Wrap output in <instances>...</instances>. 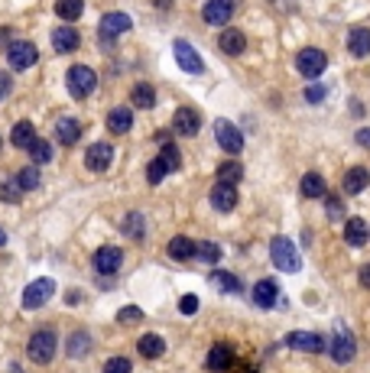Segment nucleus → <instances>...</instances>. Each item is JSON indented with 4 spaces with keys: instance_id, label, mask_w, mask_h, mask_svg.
I'll return each instance as SVG.
<instances>
[{
    "instance_id": "obj_22",
    "label": "nucleus",
    "mask_w": 370,
    "mask_h": 373,
    "mask_svg": "<svg viewBox=\"0 0 370 373\" xmlns=\"http://www.w3.org/2000/svg\"><path fill=\"white\" fill-rule=\"evenodd\" d=\"M55 137H59V143L72 146L82 140V123L75 121V117H62L59 123H55Z\"/></svg>"
},
{
    "instance_id": "obj_14",
    "label": "nucleus",
    "mask_w": 370,
    "mask_h": 373,
    "mask_svg": "<svg viewBox=\"0 0 370 373\" xmlns=\"http://www.w3.org/2000/svg\"><path fill=\"white\" fill-rule=\"evenodd\" d=\"M201 16H205V23H211V26H224L234 16V0H208L205 10H201Z\"/></svg>"
},
{
    "instance_id": "obj_3",
    "label": "nucleus",
    "mask_w": 370,
    "mask_h": 373,
    "mask_svg": "<svg viewBox=\"0 0 370 373\" xmlns=\"http://www.w3.org/2000/svg\"><path fill=\"white\" fill-rule=\"evenodd\" d=\"M65 84H69V94L72 98H88V94L98 88V75H94V69H88V65H72L69 75H65Z\"/></svg>"
},
{
    "instance_id": "obj_17",
    "label": "nucleus",
    "mask_w": 370,
    "mask_h": 373,
    "mask_svg": "<svg viewBox=\"0 0 370 373\" xmlns=\"http://www.w3.org/2000/svg\"><path fill=\"white\" fill-rule=\"evenodd\" d=\"M78 43H82V36H78L75 26H55V30H52V46H55V52H75Z\"/></svg>"
},
{
    "instance_id": "obj_8",
    "label": "nucleus",
    "mask_w": 370,
    "mask_h": 373,
    "mask_svg": "<svg viewBox=\"0 0 370 373\" xmlns=\"http://www.w3.org/2000/svg\"><path fill=\"white\" fill-rule=\"evenodd\" d=\"M172 52H176V62H179V69H182V72H189V75H201V72H205L201 55L195 52L185 39H176V43H172Z\"/></svg>"
},
{
    "instance_id": "obj_11",
    "label": "nucleus",
    "mask_w": 370,
    "mask_h": 373,
    "mask_svg": "<svg viewBox=\"0 0 370 373\" xmlns=\"http://www.w3.org/2000/svg\"><path fill=\"white\" fill-rule=\"evenodd\" d=\"M172 130H176L179 137H195L201 130V114L195 107H179L176 117H172Z\"/></svg>"
},
{
    "instance_id": "obj_35",
    "label": "nucleus",
    "mask_w": 370,
    "mask_h": 373,
    "mask_svg": "<svg viewBox=\"0 0 370 373\" xmlns=\"http://www.w3.org/2000/svg\"><path fill=\"white\" fill-rule=\"evenodd\" d=\"M26 150H30V156H33V162H36V166H46V162L52 160V146H49L46 140H39V137L33 140Z\"/></svg>"
},
{
    "instance_id": "obj_16",
    "label": "nucleus",
    "mask_w": 370,
    "mask_h": 373,
    "mask_svg": "<svg viewBox=\"0 0 370 373\" xmlns=\"http://www.w3.org/2000/svg\"><path fill=\"white\" fill-rule=\"evenodd\" d=\"M211 205L218 208V211H234V208H237V189H234L231 182H215V189H211Z\"/></svg>"
},
{
    "instance_id": "obj_30",
    "label": "nucleus",
    "mask_w": 370,
    "mask_h": 373,
    "mask_svg": "<svg viewBox=\"0 0 370 373\" xmlns=\"http://www.w3.org/2000/svg\"><path fill=\"white\" fill-rule=\"evenodd\" d=\"M36 140V127H33L30 121H20L13 123V133H10V143L16 146V150H26V146Z\"/></svg>"
},
{
    "instance_id": "obj_27",
    "label": "nucleus",
    "mask_w": 370,
    "mask_h": 373,
    "mask_svg": "<svg viewBox=\"0 0 370 373\" xmlns=\"http://www.w3.org/2000/svg\"><path fill=\"white\" fill-rule=\"evenodd\" d=\"M299 191L305 195V199H322L325 191H328V185H325V175H318V172H305V175H302Z\"/></svg>"
},
{
    "instance_id": "obj_44",
    "label": "nucleus",
    "mask_w": 370,
    "mask_h": 373,
    "mask_svg": "<svg viewBox=\"0 0 370 373\" xmlns=\"http://www.w3.org/2000/svg\"><path fill=\"white\" fill-rule=\"evenodd\" d=\"M302 98H305L308 104H322V101L328 98V91H325L322 84H308V88H305V94H302Z\"/></svg>"
},
{
    "instance_id": "obj_38",
    "label": "nucleus",
    "mask_w": 370,
    "mask_h": 373,
    "mask_svg": "<svg viewBox=\"0 0 370 373\" xmlns=\"http://www.w3.org/2000/svg\"><path fill=\"white\" fill-rule=\"evenodd\" d=\"M159 162L169 169V172H176V169L182 166V156H179V150H176L172 143H162V146H159Z\"/></svg>"
},
{
    "instance_id": "obj_15",
    "label": "nucleus",
    "mask_w": 370,
    "mask_h": 373,
    "mask_svg": "<svg viewBox=\"0 0 370 373\" xmlns=\"http://www.w3.org/2000/svg\"><path fill=\"white\" fill-rule=\"evenodd\" d=\"M286 344L296 350H305V354H322L325 350V338L315 335V331H293L286 338Z\"/></svg>"
},
{
    "instance_id": "obj_33",
    "label": "nucleus",
    "mask_w": 370,
    "mask_h": 373,
    "mask_svg": "<svg viewBox=\"0 0 370 373\" xmlns=\"http://www.w3.org/2000/svg\"><path fill=\"white\" fill-rule=\"evenodd\" d=\"M208 279L215 282L218 289H224V292H240V289H244L237 276H234V273H224V269H215V273H211Z\"/></svg>"
},
{
    "instance_id": "obj_7",
    "label": "nucleus",
    "mask_w": 370,
    "mask_h": 373,
    "mask_svg": "<svg viewBox=\"0 0 370 373\" xmlns=\"http://www.w3.org/2000/svg\"><path fill=\"white\" fill-rule=\"evenodd\" d=\"M215 137H218V143H221V150L231 152V156H237V152L244 150V133H240L231 121H215Z\"/></svg>"
},
{
    "instance_id": "obj_9",
    "label": "nucleus",
    "mask_w": 370,
    "mask_h": 373,
    "mask_svg": "<svg viewBox=\"0 0 370 373\" xmlns=\"http://www.w3.org/2000/svg\"><path fill=\"white\" fill-rule=\"evenodd\" d=\"M133 26V20L127 13H104V20H101V43L111 49V43H114L120 33H127Z\"/></svg>"
},
{
    "instance_id": "obj_51",
    "label": "nucleus",
    "mask_w": 370,
    "mask_h": 373,
    "mask_svg": "<svg viewBox=\"0 0 370 373\" xmlns=\"http://www.w3.org/2000/svg\"><path fill=\"white\" fill-rule=\"evenodd\" d=\"M0 146H4V140H0Z\"/></svg>"
},
{
    "instance_id": "obj_48",
    "label": "nucleus",
    "mask_w": 370,
    "mask_h": 373,
    "mask_svg": "<svg viewBox=\"0 0 370 373\" xmlns=\"http://www.w3.org/2000/svg\"><path fill=\"white\" fill-rule=\"evenodd\" d=\"M357 279H361V286H364V289H370V263H364V267H361Z\"/></svg>"
},
{
    "instance_id": "obj_25",
    "label": "nucleus",
    "mask_w": 370,
    "mask_h": 373,
    "mask_svg": "<svg viewBox=\"0 0 370 373\" xmlns=\"http://www.w3.org/2000/svg\"><path fill=\"white\" fill-rule=\"evenodd\" d=\"M276 296H279V289H276V282H273V279H260L254 286V302L260 305V308H273Z\"/></svg>"
},
{
    "instance_id": "obj_39",
    "label": "nucleus",
    "mask_w": 370,
    "mask_h": 373,
    "mask_svg": "<svg viewBox=\"0 0 370 373\" xmlns=\"http://www.w3.org/2000/svg\"><path fill=\"white\" fill-rule=\"evenodd\" d=\"M195 257L205 260V263H218L221 260V247L211 244V240H201V244H195Z\"/></svg>"
},
{
    "instance_id": "obj_10",
    "label": "nucleus",
    "mask_w": 370,
    "mask_h": 373,
    "mask_svg": "<svg viewBox=\"0 0 370 373\" xmlns=\"http://www.w3.org/2000/svg\"><path fill=\"white\" fill-rule=\"evenodd\" d=\"M325 65H328V59H325L322 49H302L299 59H296V69L305 78H318L325 72Z\"/></svg>"
},
{
    "instance_id": "obj_43",
    "label": "nucleus",
    "mask_w": 370,
    "mask_h": 373,
    "mask_svg": "<svg viewBox=\"0 0 370 373\" xmlns=\"http://www.w3.org/2000/svg\"><path fill=\"white\" fill-rule=\"evenodd\" d=\"M20 195H23V191H20V185H16V182H4V185H0V199L10 201V205H16Z\"/></svg>"
},
{
    "instance_id": "obj_32",
    "label": "nucleus",
    "mask_w": 370,
    "mask_h": 373,
    "mask_svg": "<svg viewBox=\"0 0 370 373\" xmlns=\"http://www.w3.org/2000/svg\"><path fill=\"white\" fill-rule=\"evenodd\" d=\"M130 98H133V104L137 107H143V111H150V107L156 104V91H153V84H133V91H130Z\"/></svg>"
},
{
    "instance_id": "obj_23",
    "label": "nucleus",
    "mask_w": 370,
    "mask_h": 373,
    "mask_svg": "<svg viewBox=\"0 0 370 373\" xmlns=\"http://www.w3.org/2000/svg\"><path fill=\"white\" fill-rule=\"evenodd\" d=\"M370 185V172L364 166H354L344 172V191L347 195H357V191H364Z\"/></svg>"
},
{
    "instance_id": "obj_36",
    "label": "nucleus",
    "mask_w": 370,
    "mask_h": 373,
    "mask_svg": "<svg viewBox=\"0 0 370 373\" xmlns=\"http://www.w3.org/2000/svg\"><path fill=\"white\" fill-rule=\"evenodd\" d=\"M16 185H20V191H33V189H39V169L36 166H26V169H20L16 172V179H13Z\"/></svg>"
},
{
    "instance_id": "obj_50",
    "label": "nucleus",
    "mask_w": 370,
    "mask_h": 373,
    "mask_svg": "<svg viewBox=\"0 0 370 373\" xmlns=\"http://www.w3.org/2000/svg\"><path fill=\"white\" fill-rule=\"evenodd\" d=\"M4 244H7V234H4V230H0V247H4Z\"/></svg>"
},
{
    "instance_id": "obj_41",
    "label": "nucleus",
    "mask_w": 370,
    "mask_h": 373,
    "mask_svg": "<svg viewBox=\"0 0 370 373\" xmlns=\"http://www.w3.org/2000/svg\"><path fill=\"white\" fill-rule=\"evenodd\" d=\"M166 175H169V169L162 166L159 160H153V162L147 166V182H150V185H159L162 179H166Z\"/></svg>"
},
{
    "instance_id": "obj_42",
    "label": "nucleus",
    "mask_w": 370,
    "mask_h": 373,
    "mask_svg": "<svg viewBox=\"0 0 370 373\" xmlns=\"http://www.w3.org/2000/svg\"><path fill=\"white\" fill-rule=\"evenodd\" d=\"M104 373H133V367L127 357H111L108 364H104Z\"/></svg>"
},
{
    "instance_id": "obj_6",
    "label": "nucleus",
    "mask_w": 370,
    "mask_h": 373,
    "mask_svg": "<svg viewBox=\"0 0 370 373\" xmlns=\"http://www.w3.org/2000/svg\"><path fill=\"white\" fill-rule=\"evenodd\" d=\"M354 354H357L354 335H351L344 325H338V328H335V338H332V360H335V364H351Z\"/></svg>"
},
{
    "instance_id": "obj_4",
    "label": "nucleus",
    "mask_w": 370,
    "mask_h": 373,
    "mask_svg": "<svg viewBox=\"0 0 370 373\" xmlns=\"http://www.w3.org/2000/svg\"><path fill=\"white\" fill-rule=\"evenodd\" d=\"M36 59H39L36 46H33V43H26V39H16V43H10V46H7V62H10V69H13V72L33 69V65H36Z\"/></svg>"
},
{
    "instance_id": "obj_31",
    "label": "nucleus",
    "mask_w": 370,
    "mask_h": 373,
    "mask_svg": "<svg viewBox=\"0 0 370 373\" xmlns=\"http://www.w3.org/2000/svg\"><path fill=\"white\" fill-rule=\"evenodd\" d=\"M82 10H85V0H55V13H59V20H65V23L78 20Z\"/></svg>"
},
{
    "instance_id": "obj_46",
    "label": "nucleus",
    "mask_w": 370,
    "mask_h": 373,
    "mask_svg": "<svg viewBox=\"0 0 370 373\" xmlns=\"http://www.w3.org/2000/svg\"><path fill=\"white\" fill-rule=\"evenodd\" d=\"M10 88H13V78H10L7 72H0V101L10 98Z\"/></svg>"
},
{
    "instance_id": "obj_34",
    "label": "nucleus",
    "mask_w": 370,
    "mask_h": 373,
    "mask_svg": "<svg viewBox=\"0 0 370 373\" xmlns=\"http://www.w3.org/2000/svg\"><path fill=\"white\" fill-rule=\"evenodd\" d=\"M240 179H244V166H240L237 160H231V162H224V166H218V182L237 185Z\"/></svg>"
},
{
    "instance_id": "obj_20",
    "label": "nucleus",
    "mask_w": 370,
    "mask_h": 373,
    "mask_svg": "<svg viewBox=\"0 0 370 373\" xmlns=\"http://www.w3.org/2000/svg\"><path fill=\"white\" fill-rule=\"evenodd\" d=\"M218 49H221L224 55H240L247 49V39L240 30H221V36H218Z\"/></svg>"
},
{
    "instance_id": "obj_5",
    "label": "nucleus",
    "mask_w": 370,
    "mask_h": 373,
    "mask_svg": "<svg viewBox=\"0 0 370 373\" xmlns=\"http://www.w3.org/2000/svg\"><path fill=\"white\" fill-rule=\"evenodd\" d=\"M55 296V282L49 279V276H43V279H33L30 286L23 289V308H39V305H46L49 299Z\"/></svg>"
},
{
    "instance_id": "obj_18",
    "label": "nucleus",
    "mask_w": 370,
    "mask_h": 373,
    "mask_svg": "<svg viewBox=\"0 0 370 373\" xmlns=\"http://www.w3.org/2000/svg\"><path fill=\"white\" fill-rule=\"evenodd\" d=\"M347 52L357 55V59L370 55V30L367 26H354V30L347 33Z\"/></svg>"
},
{
    "instance_id": "obj_1",
    "label": "nucleus",
    "mask_w": 370,
    "mask_h": 373,
    "mask_svg": "<svg viewBox=\"0 0 370 373\" xmlns=\"http://www.w3.org/2000/svg\"><path fill=\"white\" fill-rule=\"evenodd\" d=\"M270 260H273V267L283 269V273H299L302 269V257H299V250H296V244L289 240V237H273L270 240Z\"/></svg>"
},
{
    "instance_id": "obj_12",
    "label": "nucleus",
    "mask_w": 370,
    "mask_h": 373,
    "mask_svg": "<svg viewBox=\"0 0 370 373\" xmlns=\"http://www.w3.org/2000/svg\"><path fill=\"white\" fill-rule=\"evenodd\" d=\"M120 267H123V250H117V247H101L94 253V269L101 276H114Z\"/></svg>"
},
{
    "instance_id": "obj_45",
    "label": "nucleus",
    "mask_w": 370,
    "mask_h": 373,
    "mask_svg": "<svg viewBox=\"0 0 370 373\" xmlns=\"http://www.w3.org/2000/svg\"><path fill=\"white\" fill-rule=\"evenodd\" d=\"M198 296H182V302H179V312H182V315H195V312H198Z\"/></svg>"
},
{
    "instance_id": "obj_40",
    "label": "nucleus",
    "mask_w": 370,
    "mask_h": 373,
    "mask_svg": "<svg viewBox=\"0 0 370 373\" xmlns=\"http://www.w3.org/2000/svg\"><path fill=\"white\" fill-rule=\"evenodd\" d=\"M143 321V308L140 305H123L117 312V325H140Z\"/></svg>"
},
{
    "instance_id": "obj_37",
    "label": "nucleus",
    "mask_w": 370,
    "mask_h": 373,
    "mask_svg": "<svg viewBox=\"0 0 370 373\" xmlns=\"http://www.w3.org/2000/svg\"><path fill=\"white\" fill-rule=\"evenodd\" d=\"M88 350H91V338H88V331H75L69 341V357H85Z\"/></svg>"
},
{
    "instance_id": "obj_19",
    "label": "nucleus",
    "mask_w": 370,
    "mask_h": 373,
    "mask_svg": "<svg viewBox=\"0 0 370 373\" xmlns=\"http://www.w3.org/2000/svg\"><path fill=\"white\" fill-rule=\"evenodd\" d=\"M231 364H234V350L228 347V344H215V347L208 350V370L211 373L231 370Z\"/></svg>"
},
{
    "instance_id": "obj_28",
    "label": "nucleus",
    "mask_w": 370,
    "mask_h": 373,
    "mask_svg": "<svg viewBox=\"0 0 370 373\" xmlns=\"http://www.w3.org/2000/svg\"><path fill=\"white\" fill-rule=\"evenodd\" d=\"M137 350L147 360H156V357H162V354H166V341H162L159 335H143L137 341Z\"/></svg>"
},
{
    "instance_id": "obj_26",
    "label": "nucleus",
    "mask_w": 370,
    "mask_h": 373,
    "mask_svg": "<svg viewBox=\"0 0 370 373\" xmlns=\"http://www.w3.org/2000/svg\"><path fill=\"white\" fill-rule=\"evenodd\" d=\"M166 253H169L172 260H179V263H185V260L195 257V240H189V237H172L169 244H166Z\"/></svg>"
},
{
    "instance_id": "obj_49",
    "label": "nucleus",
    "mask_w": 370,
    "mask_h": 373,
    "mask_svg": "<svg viewBox=\"0 0 370 373\" xmlns=\"http://www.w3.org/2000/svg\"><path fill=\"white\" fill-rule=\"evenodd\" d=\"M357 143H361V146H370V127H364V130H357Z\"/></svg>"
},
{
    "instance_id": "obj_21",
    "label": "nucleus",
    "mask_w": 370,
    "mask_h": 373,
    "mask_svg": "<svg viewBox=\"0 0 370 373\" xmlns=\"http://www.w3.org/2000/svg\"><path fill=\"white\" fill-rule=\"evenodd\" d=\"M344 240L351 247H364L370 240V230H367V221L364 218H351V221L344 224Z\"/></svg>"
},
{
    "instance_id": "obj_2",
    "label": "nucleus",
    "mask_w": 370,
    "mask_h": 373,
    "mask_svg": "<svg viewBox=\"0 0 370 373\" xmlns=\"http://www.w3.org/2000/svg\"><path fill=\"white\" fill-rule=\"evenodd\" d=\"M55 347H59V338H55L52 328H39V331H33L30 344H26V354H30L33 364H49L55 357Z\"/></svg>"
},
{
    "instance_id": "obj_13",
    "label": "nucleus",
    "mask_w": 370,
    "mask_h": 373,
    "mask_svg": "<svg viewBox=\"0 0 370 373\" xmlns=\"http://www.w3.org/2000/svg\"><path fill=\"white\" fill-rule=\"evenodd\" d=\"M111 160H114V146L111 143H94V146H88V152H85V166L91 169V172H108Z\"/></svg>"
},
{
    "instance_id": "obj_24",
    "label": "nucleus",
    "mask_w": 370,
    "mask_h": 373,
    "mask_svg": "<svg viewBox=\"0 0 370 373\" xmlns=\"http://www.w3.org/2000/svg\"><path fill=\"white\" fill-rule=\"evenodd\" d=\"M130 127H133V114L127 111V107H114V111L108 114V130H111V133L123 137V133H127Z\"/></svg>"
},
{
    "instance_id": "obj_29",
    "label": "nucleus",
    "mask_w": 370,
    "mask_h": 373,
    "mask_svg": "<svg viewBox=\"0 0 370 373\" xmlns=\"http://www.w3.org/2000/svg\"><path fill=\"white\" fill-rule=\"evenodd\" d=\"M120 230L130 237V240H143V234H147V221H143V214L130 211V214H127V218L120 221Z\"/></svg>"
},
{
    "instance_id": "obj_47",
    "label": "nucleus",
    "mask_w": 370,
    "mask_h": 373,
    "mask_svg": "<svg viewBox=\"0 0 370 373\" xmlns=\"http://www.w3.org/2000/svg\"><path fill=\"white\" fill-rule=\"evenodd\" d=\"M322 199L328 201V214H332V218H341V205H338V199H335V195H328V191H325Z\"/></svg>"
}]
</instances>
